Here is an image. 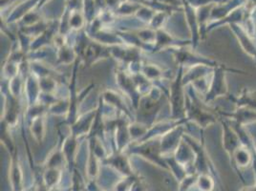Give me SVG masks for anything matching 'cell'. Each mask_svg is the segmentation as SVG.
Returning <instances> with one entry per match:
<instances>
[{
	"mask_svg": "<svg viewBox=\"0 0 256 191\" xmlns=\"http://www.w3.org/2000/svg\"><path fill=\"white\" fill-rule=\"evenodd\" d=\"M58 171H50V172H47L46 176H45V184H46V186L49 188H52L54 184H56L58 182V179L60 177L58 176Z\"/></svg>",
	"mask_w": 256,
	"mask_h": 191,
	"instance_id": "obj_1",
	"label": "cell"
},
{
	"mask_svg": "<svg viewBox=\"0 0 256 191\" xmlns=\"http://www.w3.org/2000/svg\"><path fill=\"white\" fill-rule=\"evenodd\" d=\"M243 191H256V190H254V188H250V190H245Z\"/></svg>",
	"mask_w": 256,
	"mask_h": 191,
	"instance_id": "obj_3",
	"label": "cell"
},
{
	"mask_svg": "<svg viewBox=\"0 0 256 191\" xmlns=\"http://www.w3.org/2000/svg\"><path fill=\"white\" fill-rule=\"evenodd\" d=\"M198 186L201 191H212L214 184L210 179H208V177H202L198 182Z\"/></svg>",
	"mask_w": 256,
	"mask_h": 191,
	"instance_id": "obj_2",
	"label": "cell"
}]
</instances>
